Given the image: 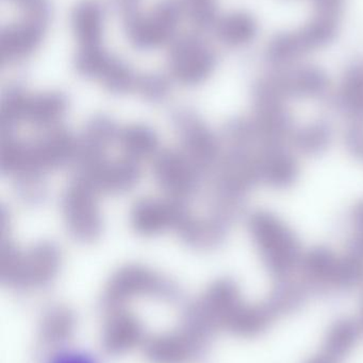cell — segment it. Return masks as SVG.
I'll return each mask as SVG.
<instances>
[{
	"instance_id": "obj_1",
	"label": "cell",
	"mask_w": 363,
	"mask_h": 363,
	"mask_svg": "<svg viewBox=\"0 0 363 363\" xmlns=\"http://www.w3.org/2000/svg\"><path fill=\"white\" fill-rule=\"evenodd\" d=\"M338 17L317 16L300 29L278 34L266 49V57L271 63L286 65L318 49L327 46L338 32Z\"/></svg>"
},
{
	"instance_id": "obj_2",
	"label": "cell",
	"mask_w": 363,
	"mask_h": 363,
	"mask_svg": "<svg viewBox=\"0 0 363 363\" xmlns=\"http://www.w3.org/2000/svg\"><path fill=\"white\" fill-rule=\"evenodd\" d=\"M249 228L266 267L273 274L283 275L298 264L300 249L293 234L274 216L257 213Z\"/></svg>"
},
{
	"instance_id": "obj_3",
	"label": "cell",
	"mask_w": 363,
	"mask_h": 363,
	"mask_svg": "<svg viewBox=\"0 0 363 363\" xmlns=\"http://www.w3.org/2000/svg\"><path fill=\"white\" fill-rule=\"evenodd\" d=\"M180 4L163 0L149 14L140 12L124 19L126 33L131 44L142 50L156 48L172 40L180 19Z\"/></svg>"
},
{
	"instance_id": "obj_4",
	"label": "cell",
	"mask_w": 363,
	"mask_h": 363,
	"mask_svg": "<svg viewBox=\"0 0 363 363\" xmlns=\"http://www.w3.org/2000/svg\"><path fill=\"white\" fill-rule=\"evenodd\" d=\"M95 194L93 188L76 179L66 190L62 201L68 232L81 242L96 240L102 233V217Z\"/></svg>"
},
{
	"instance_id": "obj_5",
	"label": "cell",
	"mask_w": 363,
	"mask_h": 363,
	"mask_svg": "<svg viewBox=\"0 0 363 363\" xmlns=\"http://www.w3.org/2000/svg\"><path fill=\"white\" fill-rule=\"evenodd\" d=\"M25 19L17 25L6 28L0 38V57L2 63H12L25 59L33 52L42 40L48 9L40 6L26 8Z\"/></svg>"
},
{
	"instance_id": "obj_6",
	"label": "cell",
	"mask_w": 363,
	"mask_h": 363,
	"mask_svg": "<svg viewBox=\"0 0 363 363\" xmlns=\"http://www.w3.org/2000/svg\"><path fill=\"white\" fill-rule=\"evenodd\" d=\"M215 65L212 50L197 38H180L170 49V72L183 84H200L210 76Z\"/></svg>"
},
{
	"instance_id": "obj_7",
	"label": "cell",
	"mask_w": 363,
	"mask_h": 363,
	"mask_svg": "<svg viewBox=\"0 0 363 363\" xmlns=\"http://www.w3.org/2000/svg\"><path fill=\"white\" fill-rule=\"evenodd\" d=\"M190 218L180 201L142 200L132 208L130 221L139 234L153 236L168 230L179 233Z\"/></svg>"
},
{
	"instance_id": "obj_8",
	"label": "cell",
	"mask_w": 363,
	"mask_h": 363,
	"mask_svg": "<svg viewBox=\"0 0 363 363\" xmlns=\"http://www.w3.org/2000/svg\"><path fill=\"white\" fill-rule=\"evenodd\" d=\"M196 172L197 170L185 155L173 151L160 153L153 163V174L158 185L173 200H183L194 191Z\"/></svg>"
},
{
	"instance_id": "obj_9",
	"label": "cell",
	"mask_w": 363,
	"mask_h": 363,
	"mask_svg": "<svg viewBox=\"0 0 363 363\" xmlns=\"http://www.w3.org/2000/svg\"><path fill=\"white\" fill-rule=\"evenodd\" d=\"M183 147V155L196 170H204L215 163L217 144L206 125L193 115L179 114L176 121Z\"/></svg>"
},
{
	"instance_id": "obj_10",
	"label": "cell",
	"mask_w": 363,
	"mask_h": 363,
	"mask_svg": "<svg viewBox=\"0 0 363 363\" xmlns=\"http://www.w3.org/2000/svg\"><path fill=\"white\" fill-rule=\"evenodd\" d=\"M76 179L87 184L96 192L119 194L136 185L140 179V169L136 162L129 159L117 163L104 160L91 169L78 174Z\"/></svg>"
},
{
	"instance_id": "obj_11",
	"label": "cell",
	"mask_w": 363,
	"mask_h": 363,
	"mask_svg": "<svg viewBox=\"0 0 363 363\" xmlns=\"http://www.w3.org/2000/svg\"><path fill=\"white\" fill-rule=\"evenodd\" d=\"M60 264V253L48 242L34 245L27 253L19 256L12 283L40 285L53 279Z\"/></svg>"
},
{
	"instance_id": "obj_12",
	"label": "cell",
	"mask_w": 363,
	"mask_h": 363,
	"mask_svg": "<svg viewBox=\"0 0 363 363\" xmlns=\"http://www.w3.org/2000/svg\"><path fill=\"white\" fill-rule=\"evenodd\" d=\"M271 79L283 97L288 95L313 97L323 93L328 84L326 74L311 66L296 68Z\"/></svg>"
},
{
	"instance_id": "obj_13",
	"label": "cell",
	"mask_w": 363,
	"mask_h": 363,
	"mask_svg": "<svg viewBox=\"0 0 363 363\" xmlns=\"http://www.w3.org/2000/svg\"><path fill=\"white\" fill-rule=\"evenodd\" d=\"M104 13L95 0H82L72 13V28L79 47L100 46Z\"/></svg>"
},
{
	"instance_id": "obj_14",
	"label": "cell",
	"mask_w": 363,
	"mask_h": 363,
	"mask_svg": "<svg viewBox=\"0 0 363 363\" xmlns=\"http://www.w3.org/2000/svg\"><path fill=\"white\" fill-rule=\"evenodd\" d=\"M67 102L57 93L40 94L26 97L23 121L36 127H49L59 121L66 111Z\"/></svg>"
},
{
	"instance_id": "obj_15",
	"label": "cell",
	"mask_w": 363,
	"mask_h": 363,
	"mask_svg": "<svg viewBox=\"0 0 363 363\" xmlns=\"http://www.w3.org/2000/svg\"><path fill=\"white\" fill-rule=\"evenodd\" d=\"M217 38L230 47H242L255 40L258 32L256 19L249 13L234 12L217 19Z\"/></svg>"
},
{
	"instance_id": "obj_16",
	"label": "cell",
	"mask_w": 363,
	"mask_h": 363,
	"mask_svg": "<svg viewBox=\"0 0 363 363\" xmlns=\"http://www.w3.org/2000/svg\"><path fill=\"white\" fill-rule=\"evenodd\" d=\"M163 283L157 275L141 267H127L121 269L110 285V294L113 296H130L139 292L158 291Z\"/></svg>"
},
{
	"instance_id": "obj_17",
	"label": "cell",
	"mask_w": 363,
	"mask_h": 363,
	"mask_svg": "<svg viewBox=\"0 0 363 363\" xmlns=\"http://www.w3.org/2000/svg\"><path fill=\"white\" fill-rule=\"evenodd\" d=\"M257 180L275 187H287L296 180V165L293 159L279 150H271L256 163Z\"/></svg>"
},
{
	"instance_id": "obj_18",
	"label": "cell",
	"mask_w": 363,
	"mask_h": 363,
	"mask_svg": "<svg viewBox=\"0 0 363 363\" xmlns=\"http://www.w3.org/2000/svg\"><path fill=\"white\" fill-rule=\"evenodd\" d=\"M117 140L127 159L131 161L147 159L157 152V136L144 125H130L119 130Z\"/></svg>"
},
{
	"instance_id": "obj_19",
	"label": "cell",
	"mask_w": 363,
	"mask_h": 363,
	"mask_svg": "<svg viewBox=\"0 0 363 363\" xmlns=\"http://www.w3.org/2000/svg\"><path fill=\"white\" fill-rule=\"evenodd\" d=\"M98 80L112 93L125 94L136 91L139 76L127 65L114 57H111Z\"/></svg>"
},
{
	"instance_id": "obj_20",
	"label": "cell",
	"mask_w": 363,
	"mask_h": 363,
	"mask_svg": "<svg viewBox=\"0 0 363 363\" xmlns=\"http://www.w3.org/2000/svg\"><path fill=\"white\" fill-rule=\"evenodd\" d=\"M339 260L328 250L311 251L305 258L304 267L307 274L315 281L335 285Z\"/></svg>"
},
{
	"instance_id": "obj_21",
	"label": "cell",
	"mask_w": 363,
	"mask_h": 363,
	"mask_svg": "<svg viewBox=\"0 0 363 363\" xmlns=\"http://www.w3.org/2000/svg\"><path fill=\"white\" fill-rule=\"evenodd\" d=\"M341 97L349 110L363 116V65L354 66L347 72Z\"/></svg>"
},
{
	"instance_id": "obj_22",
	"label": "cell",
	"mask_w": 363,
	"mask_h": 363,
	"mask_svg": "<svg viewBox=\"0 0 363 363\" xmlns=\"http://www.w3.org/2000/svg\"><path fill=\"white\" fill-rule=\"evenodd\" d=\"M181 8L190 21L200 28L215 26L217 21V0H181Z\"/></svg>"
},
{
	"instance_id": "obj_23",
	"label": "cell",
	"mask_w": 363,
	"mask_h": 363,
	"mask_svg": "<svg viewBox=\"0 0 363 363\" xmlns=\"http://www.w3.org/2000/svg\"><path fill=\"white\" fill-rule=\"evenodd\" d=\"M27 95L19 89L9 91L1 102V127L4 131L11 130L23 121V104Z\"/></svg>"
},
{
	"instance_id": "obj_24",
	"label": "cell",
	"mask_w": 363,
	"mask_h": 363,
	"mask_svg": "<svg viewBox=\"0 0 363 363\" xmlns=\"http://www.w3.org/2000/svg\"><path fill=\"white\" fill-rule=\"evenodd\" d=\"M330 138V130L326 125H313L300 132L298 138V144L302 150L315 153L327 146Z\"/></svg>"
},
{
	"instance_id": "obj_25",
	"label": "cell",
	"mask_w": 363,
	"mask_h": 363,
	"mask_svg": "<svg viewBox=\"0 0 363 363\" xmlns=\"http://www.w3.org/2000/svg\"><path fill=\"white\" fill-rule=\"evenodd\" d=\"M136 91L146 99L156 101V100L162 99L168 94V84L166 79L162 77L155 76V74L142 76L139 77Z\"/></svg>"
},
{
	"instance_id": "obj_26",
	"label": "cell",
	"mask_w": 363,
	"mask_h": 363,
	"mask_svg": "<svg viewBox=\"0 0 363 363\" xmlns=\"http://www.w3.org/2000/svg\"><path fill=\"white\" fill-rule=\"evenodd\" d=\"M317 14L325 16L340 17L345 0H313Z\"/></svg>"
},
{
	"instance_id": "obj_27",
	"label": "cell",
	"mask_w": 363,
	"mask_h": 363,
	"mask_svg": "<svg viewBox=\"0 0 363 363\" xmlns=\"http://www.w3.org/2000/svg\"><path fill=\"white\" fill-rule=\"evenodd\" d=\"M347 144L354 155L363 157V129L355 128L350 131L347 135Z\"/></svg>"
},
{
	"instance_id": "obj_28",
	"label": "cell",
	"mask_w": 363,
	"mask_h": 363,
	"mask_svg": "<svg viewBox=\"0 0 363 363\" xmlns=\"http://www.w3.org/2000/svg\"><path fill=\"white\" fill-rule=\"evenodd\" d=\"M141 0H115L117 8L124 19L139 13V4Z\"/></svg>"
},
{
	"instance_id": "obj_29",
	"label": "cell",
	"mask_w": 363,
	"mask_h": 363,
	"mask_svg": "<svg viewBox=\"0 0 363 363\" xmlns=\"http://www.w3.org/2000/svg\"><path fill=\"white\" fill-rule=\"evenodd\" d=\"M354 223L363 236V202L354 211Z\"/></svg>"
},
{
	"instance_id": "obj_30",
	"label": "cell",
	"mask_w": 363,
	"mask_h": 363,
	"mask_svg": "<svg viewBox=\"0 0 363 363\" xmlns=\"http://www.w3.org/2000/svg\"><path fill=\"white\" fill-rule=\"evenodd\" d=\"M18 1L23 2V1H25V0H18Z\"/></svg>"
}]
</instances>
